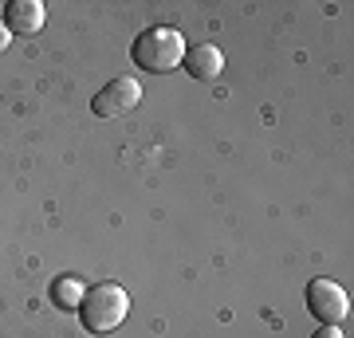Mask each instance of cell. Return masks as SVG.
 <instances>
[{"label":"cell","instance_id":"1","mask_svg":"<svg viewBox=\"0 0 354 338\" xmlns=\"http://www.w3.org/2000/svg\"><path fill=\"white\" fill-rule=\"evenodd\" d=\"M185 39H181V32L177 28H142L138 36H134V44H130V55H134V63H138L142 71H150V75H165V71H174V67H181L185 63Z\"/></svg>","mask_w":354,"mask_h":338},{"label":"cell","instance_id":"2","mask_svg":"<svg viewBox=\"0 0 354 338\" xmlns=\"http://www.w3.org/2000/svg\"><path fill=\"white\" fill-rule=\"evenodd\" d=\"M127 314H130V295L122 283H95L79 303V319H83L87 335H111L127 323Z\"/></svg>","mask_w":354,"mask_h":338},{"label":"cell","instance_id":"3","mask_svg":"<svg viewBox=\"0 0 354 338\" xmlns=\"http://www.w3.org/2000/svg\"><path fill=\"white\" fill-rule=\"evenodd\" d=\"M307 311L315 314L319 323L339 326L351 314V295L335 283V279H311L307 283Z\"/></svg>","mask_w":354,"mask_h":338},{"label":"cell","instance_id":"4","mask_svg":"<svg viewBox=\"0 0 354 338\" xmlns=\"http://www.w3.org/2000/svg\"><path fill=\"white\" fill-rule=\"evenodd\" d=\"M138 102H142L138 79L118 75V79H111V83L95 95V99H91V111H95V118H122V114L134 111Z\"/></svg>","mask_w":354,"mask_h":338},{"label":"cell","instance_id":"5","mask_svg":"<svg viewBox=\"0 0 354 338\" xmlns=\"http://www.w3.org/2000/svg\"><path fill=\"white\" fill-rule=\"evenodd\" d=\"M185 71H189L193 79L209 83V79H216L225 71V51L216 48V44H197V48L185 51Z\"/></svg>","mask_w":354,"mask_h":338},{"label":"cell","instance_id":"6","mask_svg":"<svg viewBox=\"0 0 354 338\" xmlns=\"http://www.w3.org/2000/svg\"><path fill=\"white\" fill-rule=\"evenodd\" d=\"M4 28L8 32H39L44 28V4L39 0H8V8H4Z\"/></svg>","mask_w":354,"mask_h":338},{"label":"cell","instance_id":"7","mask_svg":"<svg viewBox=\"0 0 354 338\" xmlns=\"http://www.w3.org/2000/svg\"><path fill=\"white\" fill-rule=\"evenodd\" d=\"M83 295H87V283L79 276H55L51 279V303H55L59 311H79Z\"/></svg>","mask_w":354,"mask_h":338},{"label":"cell","instance_id":"8","mask_svg":"<svg viewBox=\"0 0 354 338\" xmlns=\"http://www.w3.org/2000/svg\"><path fill=\"white\" fill-rule=\"evenodd\" d=\"M311 338H346V335H342L339 326H327V323H323V326H319V330H315Z\"/></svg>","mask_w":354,"mask_h":338},{"label":"cell","instance_id":"9","mask_svg":"<svg viewBox=\"0 0 354 338\" xmlns=\"http://www.w3.org/2000/svg\"><path fill=\"white\" fill-rule=\"evenodd\" d=\"M8 39H12V32H8V28H4V20H0V51L8 48Z\"/></svg>","mask_w":354,"mask_h":338}]
</instances>
